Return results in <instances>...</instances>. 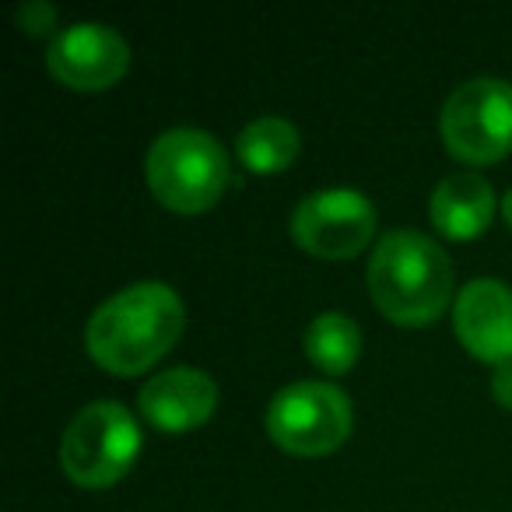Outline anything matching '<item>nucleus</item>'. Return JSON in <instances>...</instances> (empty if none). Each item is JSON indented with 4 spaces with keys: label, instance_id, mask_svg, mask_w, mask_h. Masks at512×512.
<instances>
[{
    "label": "nucleus",
    "instance_id": "nucleus-1",
    "mask_svg": "<svg viewBox=\"0 0 512 512\" xmlns=\"http://www.w3.org/2000/svg\"><path fill=\"white\" fill-rule=\"evenodd\" d=\"M183 327V299L162 281H141L116 292L88 316L85 348L102 372L130 379L162 362Z\"/></svg>",
    "mask_w": 512,
    "mask_h": 512
},
{
    "label": "nucleus",
    "instance_id": "nucleus-2",
    "mask_svg": "<svg viewBox=\"0 0 512 512\" xmlns=\"http://www.w3.org/2000/svg\"><path fill=\"white\" fill-rule=\"evenodd\" d=\"M369 295L397 327H428L449 309L453 260L421 232H386L369 260Z\"/></svg>",
    "mask_w": 512,
    "mask_h": 512
},
{
    "label": "nucleus",
    "instance_id": "nucleus-3",
    "mask_svg": "<svg viewBox=\"0 0 512 512\" xmlns=\"http://www.w3.org/2000/svg\"><path fill=\"white\" fill-rule=\"evenodd\" d=\"M144 172L158 204L176 214H200L225 193L228 155L207 130L172 127L151 141Z\"/></svg>",
    "mask_w": 512,
    "mask_h": 512
},
{
    "label": "nucleus",
    "instance_id": "nucleus-4",
    "mask_svg": "<svg viewBox=\"0 0 512 512\" xmlns=\"http://www.w3.org/2000/svg\"><path fill=\"white\" fill-rule=\"evenodd\" d=\"M141 425L116 400L81 407L60 439V467L67 481L88 491L113 488L141 453Z\"/></svg>",
    "mask_w": 512,
    "mask_h": 512
},
{
    "label": "nucleus",
    "instance_id": "nucleus-5",
    "mask_svg": "<svg viewBox=\"0 0 512 512\" xmlns=\"http://www.w3.org/2000/svg\"><path fill=\"white\" fill-rule=\"evenodd\" d=\"M267 435L274 446L302 460L330 456L351 435V400L341 386L302 379L274 393L267 407Z\"/></svg>",
    "mask_w": 512,
    "mask_h": 512
},
{
    "label": "nucleus",
    "instance_id": "nucleus-6",
    "mask_svg": "<svg viewBox=\"0 0 512 512\" xmlns=\"http://www.w3.org/2000/svg\"><path fill=\"white\" fill-rule=\"evenodd\" d=\"M439 134L456 162H502L512 155V85L502 78L463 81L442 106Z\"/></svg>",
    "mask_w": 512,
    "mask_h": 512
},
{
    "label": "nucleus",
    "instance_id": "nucleus-7",
    "mask_svg": "<svg viewBox=\"0 0 512 512\" xmlns=\"http://www.w3.org/2000/svg\"><path fill=\"white\" fill-rule=\"evenodd\" d=\"M376 235V207L365 193L348 186L316 190L292 211V239L320 260H351Z\"/></svg>",
    "mask_w": 512,
    "mask_h": 512
},
{
    "label": "nucleus",
    "instance_id": "nucleus-8",
    "mask_svg": "<svg viewBox=\"0 0 512 512\" xmlns=\"http://www.w3.org/2000/svg\"><path fill=\"white\" fill-rule=\"evenodd\" d=\"M127 67V39L102 22H74L46 46V71L71 92H106L127 74Z\"/></svg>",
    "mask_w": 512,
    "mask_h": 512
},
{
    "label": "nucleus",
    "instance_id": "nucleus-9",
    "mask_svg": "<svg viewBox=\"0 0 512 512\" xmlns=\"http://www.w3.org/2000/svg\"><path fill=\"white\" fill-rule=\"evenodd\" d=\"M453 330L477 362H512V292L495 278L470 281L453 302Z\"/></svg>",
    "mask_w": 512,
    "mask_h": 512
},
{
    "label": "nucleus",
    "instance_id": "nucleus-10",
    "mask_svg": "<svg viewBox=\"0 0 512 512\" xmlns=\"http://www.w3.org/2000/svg\"><path fill=\"white\" fill-rule=\"evenodd\" d=\"M141 418L151 428L183 435L207 425L218 411V383L200 369H169L141 386L137 393Z\"/></svg>",
    "mask_w": 512,
    "mask_h": 512
},
{
    "label": "nucleus",
    "instance_id": "nucleus-11",
    "mask_svg": "<svg viewBox=\"0 0 512 512\" xmlns=\"http://www.w3.org/2000/svg\"><path fill=\"white\" fill-rule=\"evenodd\" d=\"M428 214L446 239L470 242L488 232L491 218H495V190L477 172H453L435 186Z\"/></svg>",
    "mask_w": 512,
    "mask_h": 512
},
{
    "label": "nucleus",
    "instance_id": "nucleus-12",
    "mask_svg": "<svg viewBox=\"0 0 512 512\" xmlns=\"http://www.w3.org/2000/svg\"><path fill=\"white\" fill-rule=\"evenodd\" d=\"M302 134L285 116H260L246 123L235 137V155L256 176H278L299 158Z\"/></svg>",
    "mask_w": 512,
    "mask_h": 512
},
{
    "label": "nucleus",
    "instance_id": "nucleus-13",
    "mask_svg": "<svg viewBox=\"0 0 512 512\" xmlns=\"http://www.w3.org/2000/svg\"><path fill=\"white\" fill-rule=\"evenodd\" d=\"M302 351L327 376H344L362 355V327L344 313H323L302 334Z\"/></svg>",
    "mask_w": 512,
    "mask_h": 512
},
{
    "label": "nucleus",
    "instance_id": "nucleus-14",
    "mask_svg": "<svg viewBox=\"0 0 512 512\" xmlns=\"http://www.w3.org/2000/svg\"><path fill=\"white\" fill-rule=\"evenodd\" d=\"M18 25H22L25 36H46L57 25V8H53L50 0H29V4L18 8Z\"/></svg>",
    "mask_w": 512,
    "mask_h": 512
},
{
    "label": "nucleus",
    "instance_id": "nucleus-15",
    "mask_svg": "<svg viewBox=\"0 0 512 512\" xmlns=\"http://www.w3.org/2000/svg\"><path fill=\"white\" fill-rule=\"evenodd\" d=\"M491 393H495V404L498 407L512 411V362L498 365V369L491 372Z\"/></svg>",
    "mask_w": 512,
    "mask_h": 512
},
{
    "label": "nucleus",
    "instance_id": "nucleus-16",
    "mask_svg": "<svg viewBox=\"0 0 512 512\" xmlns=\"http://www.w3.org/2000/svg\"><path fill=\"white\" fill-rule=\"evenodd\" d=\"M502 214H505V225L512 228V190L505 193V200H502Z\"/></svg>",
    "mask_w": 512,
    "mask_h": 512
}]
</instances>
